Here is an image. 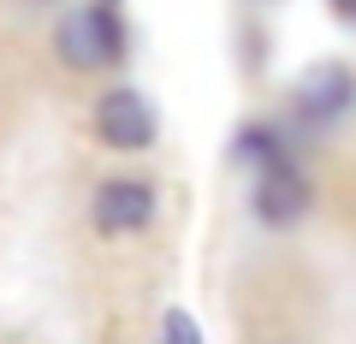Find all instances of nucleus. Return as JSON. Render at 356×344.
<instances>
[{"label": "nucleus", "instance_id": "1", "mask_svg": "<svg viewBox=\"0 0 356 344\" xmlns=\"http://www.w3.org/2000/svg\"><path fill=\"white\" fill-rule=\"evenodd\" d=\"M60 60L77 65V72H95V65L119 60V18L107 6H89V13H72L60 24Z\"/></svg>", "mask_w": 356, "mask_h": 344}, {"label": "nucleus", "instance_id": "2", "mask_svg": "<svg viewBox=\"0 0 356 344\" xmlns=\"http://www.w3.org/2000/svg\"><path fill=\"white\" fill-rule=\"evenodd\" d=\"M95 137L107 142V149H149L154 142V107L143 101L137 90H107L102 101H95Z\"/></svg>", "mask_w": 356, "mask_h": 344}, {"label": "nucleus", "instance_id": "3", "mask_svg": "<svg viewBox=\"0 0 356 344\" xmlns=\"http://www.w3.org/2000/svg\"><path fill=\"white\" fill-rule=\"evenodd\" d=\"M303 208H309L303 172H297L291 161H261V179H255V214H261L267 226H291V220H303Z\"/></svg>", "mask_w": 356, "mask_h": 344}, {"label": "nucleus", "instance_id": "4", "mask_svg": "<svg viewBox=\"0 0 356 344\" xmlns=\"http://www.w3.org/2000/svg\"><path fill=\"white\" fill-rule=\"evenodd\" d=\"M89 220L102 231H143L154 220V190L137 179H113L95 190V202H89Z\"/></svg>", "mask_w": 356, "mask_h": 344}, {"label": "nucleus", "instance_id": "5", "mask_svg": "<svg viewBox=\"0 0 356 344\" xmlns=\"http://www.w3.org/2000/svg\"><path fill=\"white\" fill-rule=\"evenodd\" d=\"M356 95V77L344 72V65H315V72L297 83V113L309 119V125H327V119H339L344 107H350Z\"/></svg>", "mask_w": 356, "mask_h": 344}, {"label": "nucleus", "instance_id": "6", "mask_svg": "<svg viewBox=\"0 0 356 344\" xmlns=\"http://www.w3.org/2000/svg\"><path fill=\"white\" fill-rule=\"evenodd\" d=\"M161 344H202V332H196V320L184 315V309H166V320H161Z\"/></svg>", "mask_w": 356, "mask_h": 344}, {"label": "nucleus", "instance_id": "7", "mask_svg": "<svg viewBox=\"0 0 356 344\" xmlns=\"http://www.w3.org/2000/svg\"><path fill=\"white\" fill-rule=\"evenodd\" d=\"M332 6H339V13H344V18H356V0H332Z\"/></svg>", "mask_w": 356, "mask_h": 344}]
</instances>
